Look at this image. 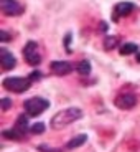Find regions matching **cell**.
<instances>
[{"mask_svg":"<svg viewBox=\"0 0 140 152\" xmlns=\"http://www.w3.org/2000/svg\"><path fill=\"white\" fill-rule=\"evenodd\" d=\"M81 118H83V109H79V107H66V109L54 114L53 118H51L49 126L54 131H59L63 127H66V126L73 124V122L79 121Z\"/></svg>","mask_w":140,"mask_h":152,"instance_id":"6da1fadb","label":"cell"},{"mask_svg":"<svg viewBox=\"0 0 140 152\" xmlns=\"http://www.w3.org/2000/svg\"><path fill=\"white\" fill-rule=\"evenodd\" d=\"M2 86H4L7 91L22 94V93H25L27 89H30L31 80H30V76H28V78H22V76H8V78H5V80L2 81Z\"/></svg>","mask_w":140,"mask_h":152,"instance_id":"7a4b0ae2","label":"cell"},{"mask_svg":"<svg viewBox=\"0 0 140 152\" xmlns=\"http://www.w3.org/2000/svg\"><path fill=\"white\" fill-rule=\"evenodd\" d=\"M49 107V101L45 98H40V96H35V98H30L23 103V109L25 113L30 116V118H35V116H40L41 113H45Z\"/></svg>","mask_w":140,"mask_h":152,"instance_id":"3957f363","label":"cell"},{"mask_svg":"<svg viewBox=\"0 0 140 152\" xmlns=\"http://www.w3.org/2000/svg\"><path fill=\"white\" fill-rule=\"evenodd\" d=\"M23 58L31 66H38L41 63V53H40V46L36 42H28L23 46Z\"/></svg>","mask_w":140,"mask_h":152,"instance_id":"277c9868","label":"cell"},{"mask_svg":"<svg viewBox=\"0 0 140 152\" xmlns=\"http://www.w3.org/2000/svg\"><path fill=\"white\" fill-rule=\"evenodd\" d=\"M0 10L5 17H18L25 12V7L18 0H0Z\"/></svg>","mask_w":140,"mask_h":152,"instance_id":"5b68a950","label":"cell"},{"mask_svg":"<svg viewBox=\"0 0 140 152\" xmlns=\"http://www.w3.org/2000/svg\"><path fill=\"white\" fill-rule=\"evenodd\" d=\"M114 103H115V106H117L119 109L129 111V109H132V107H135L137 96L133 94V93H122V94H119L117 98H115Z\"/></svg>","mask_w":140,"mask_h":152,"instance_id":"8992f818","label":"cell"},{"mask_svg":"<svg viewBox=\"0 0 140 152\" xmlns=\"http://www.w3.org/2000/svg\"><path fill=\"white\" fill-rule=\"evenodd\" d=\"M135 10V5L132 2H119L115 7H114V13H112V20L114 22H119L120 18L127 17L129 13Z\"/></svg>","mask_w":140,"mask_h":152,"instance_id":"52a82bcc","label":"cell"},{"mask_svg":"<svg viewBox=\"0 0 140 152\" xmlns=\"http://www.w3.org/2000/svg\"><path fill=\"white\" fill-rule=\"evenodd\" d=\"M49 68H51V73H53V75H56V76L69 75V73L74 69L69 61H53V63L49 65Z\"/></svg>","mask_w":140,"mask_h":152,"instance_id":"ba28073f","label":"cell"},{"mask_svg":"<svg viewBox=\"0 0 140 152\" xmlns=\"http://www.w3.org/2000/svg\"><path fill=\"white\" fill-rule=\"evenodd\" d=\"M0 65H2V68L5 71H8V69H13L17 66V60L8 50L0 48Z\"/></svg>","mask_w":140,"mask_h":152,"instance_id":"9c48e42d","label":"cell"},{"mask_svg":"<svg viewBox=\"0 0 140 152\" xmlns=\"http://www.w3.org/2000/svg\"><path fill=\"white\" fill-rule=\"evenodd\" d=\"M86 141H87V136H86V134H79V136L73 137L71 141H69L68 144H66V149H68V151H73V149H78V147H81V145H83Z\"/></svg>","mask_w":140,"mask_h":152,"instance_id":"30bf717a","label":"cell"},{"mask_svg":"<svg viewBox=\"0 0 140 152\" xmlns=\"http://www.w3.org/2000/svg\"><path fill=\"white\" fill-rule=\"evenodd\" d=\"M2 136H4L5 139H10V141H22L23 137H25V134H22L17 127H13V129H5L4 132H2Z\"/></svg>","mask_w":140,"mask_h":152,"instance_id":"8fae6325","label":"cell"},{"mask_svg":"<svg viewBox=\"0 0 140 152\" xmlns=\"http://www.w3.org/2000/svg\"><path fill=\"white\" fill-rule=\"evenodd\" d=\"M27 116H25V114H20L18 119H17V124L13 126V127H17V129H18L22 134H25V136H27V131H28V118Z\"/></svg>","mask_w":140,"mask_h":152,"instance_id":"7c38bea8","label":"cell"},{"mask_svg":"<svg viewBox=\"0 0 140 152\" xmlns=\"http://www.w3.org/2000/svg\"><path fill=\"white\" fill-rule=\"evenodd\" d=\"M139 51V46L135 45V43H124V45L120 46V55H124V56H127V55H133Z\"/></svg>","mask_w":140,"mask_h":152,"instance_id":"4fadbf2b","label":"cell"},{"mask_svg":"<svg viewBox=\"0 0 140 152\" xmlns=\"http://www.w3.org/2000/svg\"><path fill=\"white\" fill-rule=\"evenodd\" d=\"M76 69H78V73H79L81 76H87L89 73H91V63H89L87 60H83V61L78 63Z\"/></svg>","mask_w":140,"mask_h":152,"instance_id":"5bb4252c","label":"cell"},{"mask_svg":"<svg viewBox=\"0 0 140 152\" xmlns=\"http://www.w3.org/2000/svg\"><path fill=\"white\" fill-rule=\"evenodd\" d=\"M115 46H119V38L117 37H106V40H104V48L107 51H110Z\"/></svg>","mask_w":140,"mask_h":152,"instance_id":"9a60e30c","label":"cell"},{"mask_svg":"<svg viewBox=\"0 0 140 152\" xmlns=\"http://www.w3.org/2000/svg\"><path fill=\"white\" fill-rule=\"evenodd\" d=\"M38 151L40 152H63V149L61 147H51V145H48V144H40L38 145Z\"/></svg>","mask_w":140,"mask_h":152,"instance_id":"2e32d148","label":"cell"},{"mask_svg":"<svg viewBox=\"0 0 140 152\" xmlns=\"http://www.w3.org/2000/svg\"><path fill=\"white\" fill-rule=\"evenodd\" d=\"M30 131H31V134H43L45 132V124L43 122H36V124H33L30 127Z\"/></svg>","mask_w":140,"mask_h":152,"instance_id":"e0dca14e","label":"cell"},{"mask_svg":"<svg viewBox=\"0 0 140 152\" xmlns=\"http://www.w3.org/2000/svg\"><path fill=\"white\" fill-rule=\"evenodd\" d=\"M0 103H2V109H4V111H7V109H10V107H12V101L8 98H2Z\"/></svg>","mask_w":140,"mask_h":152,"instance_id":"ac0fdd59","label":"cell"},{"mask_svg":"<svg viewBox=\"0 0 140 152\" xmlns=\"http://www.w3.org/2000/svg\"><path fill=\"white\" fill-rule=\"evenodd\" d=\"M69 45H71V33H68L65 37V48L68 50V53H71V46Z\"/></svg>","mask_w":140,"mask_h":152,"instance_id":"d6986e66","label":"cell"},{"mask_svg":"<svg viewBox=\"0 0 140 152\" xmlns=\"http://www.w3.org/2000/svg\"><path fill=\"white\" fill-rule=\"evenodd\" d=\"M41 78H43V75H41L40 71H33V73L30 75V80H31V81H35V80H41Z\"/></svg>","mask_w":140,"mask_h":152,"instance_id":"ffe728a7","label":"cell"},{"mask_svg":"<svg viewBox=\"0 0 140 152\" xmlns=\"http://www.w3.org/2000/svg\"><path fill=\"white\" fill-rule=\"evenodd\" d=\"M0 40H2V42H8V40H10V35L5 30H0Z\"/></svg>","mask_w":140,"mask_h":152,"instance_id":"44dd1931","label":"cell"},{"mask_svg":"<svg viewBox=\"0 0 140 152\" xmlns=\"http://www.w3.org/2000/svg\"><path fill=\"white\" fill-rule=\"evenodd\" d=\"M107 28H109V27H107V23H104V22L99 23V30H101V31H107Z\"/></svg>","mask_w":140,"mask_h":152,"instance_id":"7402d4cb","label":"cell"}]
</instances>
